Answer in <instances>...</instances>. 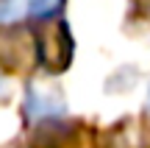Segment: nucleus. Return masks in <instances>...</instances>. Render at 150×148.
I'll list each match as a JSON object with an SVG mask.
<instances>
[{
  "instance_id": "39448f33",
  "label": "nucleus",
  "mask_w": 150,
  "mask_h": 148,
  "mask_svg": "<svg viewBox=\"0 0 150 148\" xmlns=\"http://www.w3.org/2000/svg\"><path fill=\"white\" fill-rule=\"evenodd\" d=\"M67 0H31V17L33 20H53L64 11Z\"/></svg>"
},
{
  "instance_id": "f03ea898",
  "label": "nucleus",
  "mask_w": 150,
  "mask_h": 148,
  "mask_svg": "<svg viewBox=\"0 0 150 148\" xmlns=\"http://www.w3.org/2000/svg\"><path fill=\"white\" fill-rule=\"evenodd\" d=\"M22 115L28 123H53L67 115V101L61 95V87L47 78H31L25 84L22 98Z\"/></svg>"
},
{
  "instance_id": "6e6552de",
  "label": "nucleus",
  "mask_w": 150,
  "mask_h": 148,
  "mask_svg": "<svg viewBox=\"0 0 150 148\" xmlns=\"http://www.w3.org/2000/svg\"><path fill=\"white\" fill-rule=\"evenodd\" d=\"M0 89H3V76H0Z\"/></svg>"
},
{
  "instance_id": "f257e3e1",
  "label": "nucleus",
  "mask_w": 150,
  "mask_h": 148,
  "mask_svg": "<svg viewBox=\"0 0 150 148\" xmlns=\"http://www.w3.org/2000/svg\"><path fill=\"white\" fill-rule=\"evenodd\" d=\"M33 48L36 59L47 76H59L72 64V34L70 25L59 17L53 20H39L33 28Z\"/></svg>"
},
{
  "instance_id": "423d86ee",
  "label": "nucleus",
  "mask_w": 150,
  "mask_h": 148,
  "mask_svg": "<svg viewBox=\"0 0 150 148\" xmlns=\"http://www.w3.org/2000/svg\"><path fill=\"white\" fill-rule=\"evenodd\" d=\"M134 6H136V11L150 22V0H134Z\"/></svg>"
},
{
  "instance_id": "0eeeda50",
  "label": "nucleus",
  "mask_w": 150,
  "mask_h": 148,
  "mask_svg": "<svg viewBox=\"0 0 150 148\" xmlns=\"http://www.w3.org/2000/svg\"><path fill=\"white\" fill-rule=\"evenodd\" d=\"M147 112H150V89H147Z\"/></svg>"
},
{
  "instance_id": "20e7f679",
  "label": "nucleus",
  "mask_w": 150,
  "mask_h": 148,
  "mask_svg": "<svg viewBox=\"0 0 150 148\" xmlns=\"http://www.w3.org/2000/svg\"><path fill=\"white\" fill-rule=\"evenodd\" d=\"M147 140L142 137L139 123H122L117 132H111V148H145Z\"/></svg>"
},
{
  "instance_id": "7ed1b4c3",
  "label": "nucleus",
  "mask_w": 150,
  "mask_h": 148,
  "mask_svg": "<svg viewBox=\"0 0 150 148\" xmlns=\"http://www.w3.org/2000/svg\"><path fill=\"white\" fill-rule=\"evenodd\" d=\"M31 17V0H0V28L17 25Z\"/></svg>"
}]
</instances>
